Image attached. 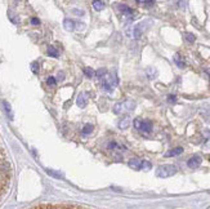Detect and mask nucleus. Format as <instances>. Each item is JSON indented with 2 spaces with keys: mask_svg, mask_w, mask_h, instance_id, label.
I'll use <instances>...</instances> for the list:
<instances>
[{
  "mask_svg": "<svg viewBox=\"0 0 210 209\" xmlns=\"http://www.w3.org/2000/svg\"><path fill=\"white\" fill-rule=\"evenodd\" d=\"M177 172H178V169L176 165L165 164V165H160V167L156 169V176L160 178H168V177L174 176Z\"/></svg>",
  "mask_w": 210,
  "mask_h": 209,
  "instance_id": "nucleus-1",
  "label": "nucleus"
},
{
  "mask_svg": "<svg viewBox=\"0 0 210 209\" xmlns=\"http://www.w3.org/2000/svg\"><path fill=\"white\" fill-rule=\"evenodd\" d=\"M201 161H203V159H201L199 155H195V156H192L191 159H188L187 165H188V167H189L191 169H196V168H199V167H200Z\"/></svg>",
  "mask_w": 210,
  "mask_h": 209,
  "instance_id": "nucleus-2",
  "label": "nucleus"
},
{
  "mask_svg": "<svg viewBox=\"0 0 210 209\" xmlns=\"http://www.w3.org/2000/svg\"><path fill=\"white\" fill-rule=\"evenodd\" d=\"M139 130H142L144 133H150L152 130V123L150 120H141V124H139Z\"/></svg>",
  "mask_w": 210,
  "mask_h": 209,
  "instance_id": "nucleus-3",
  "label": "nucleus"
},
{
  "mask_svg": "<svg viewBox=\"0 0 210 209\" xmlns=\"http://www.w3.org/2000/svg\"><path fill=\"white\" fill-rule=\"evenodd\" d=\"M86 98H88V94H86V93H80V94H79V95H77V100H76L77 106L81 107V109L85 107V106H86V101H88Z\"/></svg>",
  "mask_w": 210,
  "mask_h": 209,
  "instance_id": "nucleus-4",
  "label": "nucleus"
},
{
  "mask_svg": "<svg viewBox=\"0 0 210 209\" xmlns=\"http://www.w3.org/2000/svg\"><path fill=\"white\" fill-rule=\"evenodd\" d=\"M128 165L132 169L134 170H141L142 169V160H139V159H130Z\"/></svg>",
  "mask_w": 210,
  "mask_h": 209,
  "instance_id": "nucleus-5",
  "label": "nucleus"
},
{
  "mask_svg": "<svg viewBox=\"0 0 210 209\" xmlns=\"http://www.w3.org/2000/svg\"><path fill=\"white\" fill-rule=\"evenodd\" d=\"M182 152H183V149H182V147H176V149H173V150H170V151L166 152L165 156H166V158H171V156L180 155Z\"/></svg>",
  "mask_w": 210,
  "mask_h": 209,
  "instance_id": "nucleus-6",
  "label": "nucleus"
},
{
  "mask_svg": "<svg viewBox=\"0 0 210 209\" xmlns=\"http://www.w3.org/2000/svg\"><path fill=\"white\" fill-rule=\"evenodd\" d=\"M174 62H176V65H177L179 68H185V67H186V62L183 61V58H182L180 54H178V53L174 56Z\"/></svg>",
  "mask_w": 210,
  "mask_h": 209,
  "instance_id": "nucleus-7",
  "label": "nucleus"
},
{
  "mask_svg": "<svg viewBox=\"0 0 210 209\" xmlns=\"http://www.w3.org/2000/svg\"><path fill=\"white\" fill-rule=\"evenodd\" d=\"M129 125H130V118H129V116L122 118V119L119 121V128H120V129H126Z\"/></svg>",
  "mask_w": 210,
  "mask_h": 209,
  "instance_id": "nucleus-8",
  "label": "nucleus"
},
{
  "mask_svg": "<svg viewBox=\"0 0 210 209\" xmlns=\"http://www.w3.org/2000/svg\"><path fill=\"white\" fill-rule=\"evenodd\" d=\"M142 34H143V25L135 26V27H134V32H133L134 39H139V38L142 36Z\"/></svg>",
  "mask_w": 210,
  "mask_h": 209,
  "instance_id": "nucleus-9",
  "label": "nucleus"
},
{
  "mask_svg": "<svg viewBox=\"0 0 210 209\" xmlns=\"http://www.w3.org/2000/svg\"><path fill=\"white\" fill-rule=\"evenodd\" d=\"M63 26H65V29L67 31H74L75 29V22L72 20H65L63 21Z\"/></svg>",
  "mask_w": 210,
  "mask_h": 209,
  "instance_id": "nucleus-10",
  "label": "nucleus"
},
{
  "mask_svg": "<svg viewBox=\"0 0 210 209\" xmlns=\"http://www.w3.org/2000/svg\"><path fill=\"white\" fill-rule=\"evenodd\" d=\"M93 8L97 12H99V11H103L104 9V3L102 2V0H94L93 2Z\"/></svg>",
  "mask_w": 210,
  "mask_h": 209,
  "instance_id": "nucleus-11",
  "label": "nucleus"
},
{
  "mask_svg": "<svg viewBox=\"0 0 210 209\" xmlns=\"http://www.w3.org/2000/svg\"><path fill=\"white\" fill-rule=\"evenodd\" d=\"M3 104H4V109H5V112H7L8 118H9L11 120H13V114H12V109H11V104L8 103L7 101H4V102H3Z\"/></svg>",
  "mask_w": 210,
  "mask_h": 209,
  "instance_id": "nucleus-12",
  "label": "nucleus"
},
{
  "mask_svg": "<svg viewBox=\"0 0 210 209\" xmlns=\"http://www.w3.org/2000/svg\"><path fill=\"white\" fill-rule=\"evenodd\" d=\"M119 9H120V12H122L124 14H133V9H130V8L128 7V5H124V4H120L119 5Z\"/></svg>",
  "mask_w": 210,
  "mask_h": 209,
  "instance_id": "nucleus-13",
  "label": "nucleus"
},
{
  "mask_svg": "<svg viewBox=\"0 0 210 209\" xmlns=\"http://www.w3.org/2000/svg\"><path fill=\"white\" fill-rule=\"evenodd\" d=\"M134 107H135V102H133V101H125L124 103H122V109H125V110H134Z\"/></svg>",
  "mask_w": 210,
  "mask_h": 209,
  "instance_id": "nucleus-14",
  "label": "nucleus"
},
{
  "mask_svg": "<svg viewBox=\"0 0 210 209\" xmlns=\"http://www.w3.org/2000/svg\"><path fill=\"white\" fill-rule=\"evenodd\" d=\"M156 75H157V71H156L155 68H152V67H148V68H147V76H148V79H155Z\"/></svg>",
  "mask_w": 210,
  "mask_h": 209,
  "instance_id": "nucleus-15",
  "label": "nucleus"
},
{
  "mask_svg": "<svg viewBox=\"0 0 210 209\" xmlns=\"http://www.w3.org/2000/svg\"><path fill=\"white\" fill-rule=\"evenodd\" d=\"M93 129H94V127H93L92 124H86V125L83 128V134H84V136L90 134V133L93 132Z\"/></svg>",
  "mask_w": 210,
  "mask_h": 209,
  "instance_id": "nucleus-16",
  "label": "nucleus"
},
{
  "mask_svg": "<svg viewBox=\"0 0 210 209\" xmlns=\"http://www.w3.org/2000/svg\"><path fill=\"white\" fill-rule=\"evenodd\" d=\"M48 56H50V57H54V58H57L58 57V52L56 50V48H53V47H48Z\"/></svg>",
  "mask_w": 210,
  "mask_h": 209,
  "instance_id": "nucleus-17",
  "label": "nucleus"
},
{
  "mask_svg": "<svg viewBox=\"0 0 210 209\" xmlns=\"http://www.w3.org/2000/svg\"><path fill=\"white\" fill-rule=\"evenodd\" d=\"M84 74H85V76H88V77H93V76H95V71H94L93 68H90V67L84 68Z\"/></svg>",
  "mask_w": 210,
  "mask_h": 209,
  "instance_id": "nucleus-18",
  "label": "nucleus"
},
{
  "mask_svg": "<svg viewBox=\"0 0 210 209\" xmlns=\"http://www.w3.org/2000/svg\"><path fill=\"white\" fill-rule=\"evenodd\" d=\"M47 173L48 174H50V176H53V177H56V178H63V176L61 173H57L56 170H52V169H47Z\"/></svg>",
  "mask_w": 210,
  "mask_h": 209,
  "instance_id": "nucleus-19",
  "label": "nucleus"
},
{
  "mask_svg": "<svg viewBox=\"0 0 210 209\" xmlns=\"http://www.w3.org/2000/svg\"><path fill=\"white\" fill-rule=\"evenodd\" d=\"M151 163L150 161H147V160H142V169H144V170H150L151 169Z\"/></svg>",
  "mask_w": 210,
  "mask_h": 209,
  "instance_id": "nucleus-20",
  "label": "nucleus"
},
{
  "mask_svg": "<svg viewBox=\"0 0 210 209\" xmlns=\"http://www.w3.org/2000/svg\"><path fill=\"white\" fill-rule=\"evenodd\" d=\"M185 38H186V40L189 41V43H194V41H195V35H194V34L186 32V34H185Z\"/></svg>",
  "mask_w": 210,
  "mask_h": 209,
  "instance_id": "nucleus-21",
  "label": "nucleus"
},
{
  "mask_svg": "<svg viewBox=\"0 0 210 209\" xmlns=\"http://www.w3.org/2000/svg\"><path fill=\"white\" fill-rule=\"evenodd\" d=\"M121 111H122V103H116L115 106H113V112H115V114H120Z\"/></svg>",
  "mask_w": 210,
  "mask_h": 209,
  "instance_id": "nucleus-22",
  "label": "nucleus"
},
{
  "mask_svg": "<svg viewBox=\"0 0 210 209\" xmlns=\"http://www.w3.org/2000/svg\"><path fill=\"white\" fill-rule=\"evenodd\" d=\"M106 74H107V70H106V68H99L98 71L95 72V76H98L99 79H101V77H102V76H104Z\"/></svg>",
  "mask_w": 210,
  "mask_h": 209,
  "instance_id": "nucleus-23",
  "label": "nucleus"
},
{
  "mask_svg": "<svg viewBox=\"0 0 210 209\" xmlns=\"http://www.w3.org/2000/svg\"><path fill=\"white\" fill-rule=\"evenodd\" d=\"M56 83H57V80H56V77H53V76H49L47 79V84L48 85H56Z\"/></svg>",
  "mask_w": 210,
  "mask_h": 209,
  "instance_id": "nucleus-24",
  "label": "nucleus"
},
{
  "mask_svg": "<svg viewBox=\"0 0 210 209\" xmlns=\"http://www.w3.org/2000/svg\"><path fill=\"white\" fill-rule=\"evenodd\" d=\"M31 67H32V71H34L35 74L39 71V65H38V62H34V63L31 65Z\"/></svg>",
  "mask_w": 210,
  "mask_h": 209,
  "instance_id": "nucleus-25",
  "label": "nucleus"
},
{
  "mask_svg": "<svg viewBox=\"0 0 210 209\" xmlns=\"http://www.w3.org/2000/svg\"><path fill=\"white\" fill-rule=\"evenodd\" d=\"M137 3H146L147 5H152L153 4L152 0H137Z\"/></svg>",
  "mask_w": 210,
  "mask_h": 209,
  "instance_id": "nucleus-26",
  "label": "nucleus"
},
{
  "mask_svg": "<svg viewBox=\"0 0 210 209\" xmlns=\"http://www.w3.org/2000/svg\"><path fill=\"white\" fill-rule=\"evenodd\" d=\"M63 77H65V74H63L62 71H59L58 75H57V79H58L59 81H62V80H63Z\"/></svg>",
  "mask_w": 210,
  "mask_h": 209,
  "instance_id": "nucleus-27",
  "label": "nucleus"
},
{
  "mask_svg": "<svg viewBox=\"0 0 210 209\" xmlns=\"http://www.w3.org/2000/svg\"><path fill=\"white\" fill-rule=\"evenodd\" d=\"M168 100H169V102H171V103L177 102V97H176V95H169V97H168Z\"/></svg>",
  "mask_w": 210,
  "mask_h": 209,
  "instance_id": "nucleus-28",
  "label": "nucleus"
},
{
  "mask_svg": "<svg viewBox=\"0 0 210 209\" xmlns=\"http://www.w3.org/2000/svg\"><path fill=\"white\" fill-rule=\"evenodd\" d=\"M139 124H141V119H135V120H134V127H135L137 129L139 128Z\"/></svg>",
  "mask_w": 210,
  "mask_h": 209,
  "instance_id": "nucleus-29",
  "label": "nucleus"
},
{
  "mask_svg": "<svg viewBox=\"0 0 210 209\" xmlns=\"http://www.w3.org/2000/svg\"><path fill=\"white\" fill-rule=\"evenodd\" d=\"M31 23L36 26V25H39V23H40V21H39L38 18H32V20H31Z\"/></svg>",
  "mask_w": 210,
  "mask_h": 209,
  "instance_id": "nucleus-30",
  "label": "nucleus"
},
{
  "mask_svg": "<svg viewBox=\"0 0 210 209\" xmlns=\"http://www.w3.org/2000/svg\"><path fill=\"white\" fill-rule=\"evenodd\" d=\"M74 13H75V14H80V16H83V14H84V12H83V11H77V9H75V11H74Z\"/></svg>",
  "mask_w": 210,
  "mask_h": 209,
  "instance_id": "nucleus-31",
  "label": "nucleus"
},
{
  "mask_svg": "<svg viewBox=\"0 0 210 209\" xmlns=\"http://www.w3.org/2000/svg\"><path fill=\"white\" fill-rule=\"evenodd\" d=\"M209 194H210V191H209Z\"/></svg>",
  "mask_w": 210,
  "mask_h": 209,
  "instance_id": "nucleus-32",
  "label": "nucleus"
}]
</instances>
